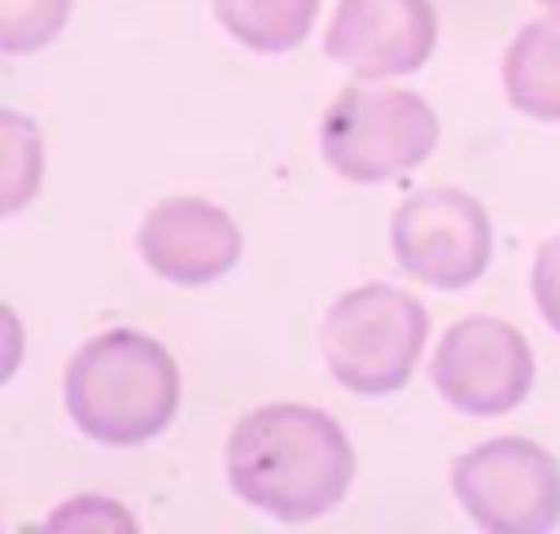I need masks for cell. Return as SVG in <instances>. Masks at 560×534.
I'll return each mask as SVG.
<instances>
[{
  "label": "cell",
  "instance_id": "obj_1",
  "mask_svg": "<svg viewBox=\"0 0 560 534\" xmlns=\"http://www.w3.org/2000/svg\"><path fill=\"white\" fill-rule=\"evenodd\" d=\"M228 481L249 508L284 525H306L346 499L354 446L319 407L262 403L228 433Z\"/></svg>",
  "mask_w": 560,
  "mask_h": 534
},
{
  "label": "cell",
  "instance_id": "obj_2",
  "mask_svg": "<svg viewBox=\"0 0 560 534\" xmlns=\"http://www.w3.org/2000/svg\"><path fill=\"white\" fill-rule=\"evenodd\" d=\"M61 398L92 442L140 446L179 411V363L140 328H105L74 350Z\"/></svg>",
  "mask_w": 560,
  "mask_h": 534
},
{
  "label": "cell",
  "instance_id": "obj_3",
  "mask_svg": "<svg viewBox=\"0 0 560 534\" xmlns=\"http://www.w3.org/2000/svg\"><path fill=\"white\" fill-rule=\"evenodd\" d=\"M324 363L350 394L381 398L411 381L429 341V311L394 285L346 289L319 324Z\"/></svg>",
  "mask_w": 560,
  "mask_h": 534
},
{
  "label": "cell",
  "instance_id": "obj_4",
  "mask_svg": "<svg viewBox=\"0 0 560 534\" xmlns=\"http://www.w3.org/2000/svg\"><path fill=\"white\" fill-rule=\"evenodd\" d=\"M438 144V114L407 88H341L319 118L324 162L354 184H381L416 171Z\"/></svg>",
  "mask_w": 560,
  "mask_h": 534
},
{
  "label": "cell",
  "instance_id": "obj_5",
  "mask_svg": "<svg viewBox=\"0 0 560 534\" xmlns=\"http://www.w3.org/2000/svg\"><path fill=\"white\" fill-rule=\"evenodd\" d=\"M451 490L477 530L542 534L560 525V460L516 433L490 438L451 464Z\"/></svg>",
  "mask_w": 560,
  "mask_h": 534
},
{
  "label": "cell",
  "instance_id": "obj_6",
  "mask_svg": "<svg viewBox=\"0 0 560 534\" xmlns=\"http://www.w3.org/2000/svg\"><path fill=\"white\" fill-rule=\"evenodd\" d=\"M398 267L429 289H464L481 280L494 254L486 206L464 188H420L389 219Z\"/></svg>",
  "mask_w": 560,
  "mask_h": 534
},
{
  "label": "cell",
  "instance_id": "obj_7",
  "mask_svg": "<svg viewBox=\"0 0 560 534\" xmlns=\"http://www.w3.org/2000/svg\"><path fill=\"white\" fill-rule=\"evenodd\" d=\"M438 394L464 416H503L534 390V350L525 333L494 315L455 320L429 363Z\"/></svg>",
  "mask_w": 560,
  "mask_h": 534
},
{
  "label": "cell",
  "instance_id": "obj_8",
  "mask_svg": "<svg viewBox=\"0 0 560 534\" xmlns=\"http://www.w3.org/2000/svg\"><path fill=\"white\" fill-rule=\"evenodd\" d=\"M438 44L429 0H341L324 31V53L359 79L416 74Z\"/></svg>",
  "mask_w": 560,
  "mask_h": 534
},
{
  "label": "cell",
  "instance_id": "obj_9",
  "mask_svg": "<svg viewBox=\"0 0 560 534\" xmlns=\"http://www.w3.org/2000/svg\"><path fill=\"white\" fill-rule=\"evenodd\" d=\"M136 249L171 285H210L241 263L245 236L206 197H166L140 219Z\"/></svg>",
  "mask_w": 560,
  "mask_h": 534
},
{
  "label": "cell",
  "instance_id": "obj_10",
  "mask_svg": "<svg viewBox=\"0 0 560 534\" xmlns=\"http://www.w3.org/2000/svg\"><path fill=\"white\" fill-rule=\"evenodd\" d=\"M503 92L512 109L560 123V18L525 22L503 53Z\"/></svg>",
  "mask_w": 560,
  "mask_h": 534
},
{
  "label": "cell",
  "instance_id": "obj_11",
  "mask_svg": "<svg viewBox=\"0 0 560 534\" xmlns=\"http://www.w3.org/2000/svg\"><path fill=\"white\" fill-rule=\"evenodd\" d=\"M210 4L219 26L254 53L298 48L319 13V0H210Z\"/></svg>",
  "mask_w": 560,
  "mask_h": 534
},
{
  "label": "cell",
  "instance_id": "obj_12",
  "mask_svg": "<svg viewBox=\"0 0 560 534\" xmlns=\"http://www.w3.org/2000/svg\"><path fill=\"white\" fill-rule=\"evenodd\" d=\"M0 153H4V171H0V210L18 214L44 179V144H39V127L13 109L0 114Z\"/></svg>",
  "mask_w": 560,
  "mask_h": 534
},
{
  "label": "cell",
  "instance_id": "obj_13",
  "mask_svg": "<svg viewBox=\"0 0 560 534\" xmlns=\"http://www.w3.org/2000/svg\"><path fill=\"white\" fill-rule=\"evenodd\" d=\"M74 0H0V48L9 57L48 48L70 22Z\"/></svg>",
  "mask_w": 560,
  "mask_h": 534
},
{
  "label": "cell",
  "instance_id": "obj_14",
  "mask_svg": "<svg viewBox=\"0 0 560 534\" xmlns=\"http://www.w3.org/2000/svg\"><path fill=\"white\" fill-rule=\"evenodd\" d=\"M529 289H534V306L547 320L551 333H560V236H547L534 254V271H529Z\"/></svg>",
  "mask_w": 560,
  "mask_h": 534
},
{
  "label": "cell",
  "instance_id": "obj_15",
  "mask_svg": "<svg viewBox=\"0 0 560 534\" xmlns=\"http://www.w3.org/2000/svg\"><path fill=\"white\" fill-rule=\"evenodd\" d=\"M538 4H542V9L551 13V18H560V0H538Z\"/></svg>",
  "mask_w": 560,
  "mask_h": 534
}]
</instances>
